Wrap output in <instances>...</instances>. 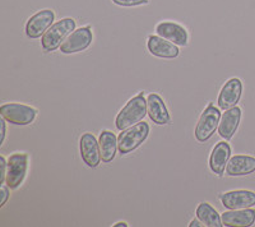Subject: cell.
Returning a JSON list of instances; mask_svg holds the SVG:
<instances>
[{
    "instance_id": "cell-20",
    "label": "cell",
    "mask_w": 255,
    "mask_h": 227,
    "mask_svg": "<svg viewBox=\"0 0 255 227\" xmlns=\"http://www.w3.org/2000/svg\"><path fill=\"white\" fill-rule=\"evenodd\" d=\"M197 217L203 222L204 226L209 227H222V220L221 216L215 208L212 207L209 203H200L197 207Z\"/></svg>"
},
{
    "instance_id": "cell-22",
    "label": "cell",
    "mask_w": 255,
    "mask_h": 227,
    "mask_svg": "<svg viewBox=\"0 0 255 227\" xmlns=\"http://www.w3.org/2000/svg\"><path fill=\"white\" fill-rule=\"evenodd\" d=\"M0 192H1V202H0V207H4V206L6 204V202H8L9 197H10V188L4 183L1 184Z\"/></svg>"
},
{
    "instance_id": "cell-12",
    "label": "cell",
    "mask_w": 255,
    "mask_h": 227,
    "mask_svg": "<svg viewBox=\"0 0 255 227\" xmlns=\"http://www.w3.org/2000/svg\"><path fill=\"white\" fill-rule=\"evenodd\" d=\"M157 35L166 38L177 46H186L189 42V35L186 29L174 22H161L156 27Z\"/></svg>"
},
{
    "instance_id": "cell-19",
    "label": "cell",
    "mask_w": 255,
    "mask_h": 227,
    "mask_svg": "<svg viewBox=\"0 0 255 227\" xmlns=\"http://www.w3.org/2000/svg\"><path fill=\"white\" fill-rule=\"evenodd\" d=\"M100 151H101V160L104 163H109L115 158L118 151V138L115 134L109 130H104L99 138Z\"/></svg>"
},
{
    "instance_id": "cell-4",
    "label": "cell",
    "mask_w": 255,
    "mask_h": 227,
    "mask_svg": "<svg viewBox=\"0 0 255 227\" xmlns=\"http://www.w3.org/2000/svg\"><path fill=\"white\" fill-rule=\"evenodd\" d=\"M0 115L13 125H29L35 121L37 116V110L32 106L18 104V102H10L4 104L0 108Z\"/></svg>"
},
{
    "instance_id": "cell-26",
    "label": "cell",
    "mask_w": 255,
    "mask_h": 227,
    "mask_svg": "<svg viewBox=\"0 0 255 227\" xmlns=\"http://www.w3.org/2000/svg\"><path fill=\"white\" fill-rule=\"evenodd\" d=\"M114 227H127V226H129V225L127 224V222H118V224H115V225H113Z\"/></svg>"
},
{
    "instance_id": "cell-7",
    "label": "cell",
    "mask_w": 255,
    "mask_h": 227,
    "mask_svg": "<svg viewBox=\"0 0 255 227\" xmlns=\"http://www.w3.org/2000/svg\"><path fill=\"white\" fill-rule=\"evenodd\" d=\"M92 31H91L90 27H82L79 29H74L64 40L60 46V51L63 54L81 53L92 44Z\"/></svg>"
},
{
    "instance_id": "cell-8",
    "label": "cell",
    "mask_w": 255,
    "mask_h": 227,
    "mask_svg": "<svg viewBox=\"0 0 255 227\" xmlns=\"http://www.w3.org/2000/svg\"><path fill=\"white\" fill-rule=\"evenodd\" d=\"M54 20H55V14L50 9H45V10L36 13L27 22L26 35L32 40L40 38L52 26Z\"/></svg>"
},
{
    "instance_id": "cell-2",
    "label": "cell",
    "mask_w": 255,
    "mask_h": 227,
    "mask_svg": "<svg viewBox=\"0 0 255 227\" xmlns=\"http://www.w3.org/2000/svg\"><path fill=\"white\" fill-rule=\"evenodd\" d=\"M74 29H76V20L73 18H64L59 20L52 24L41 37V46L47 53L55 51Z\"/></svg>"
},
{
    "instance_id": "cell-9",
    "label": "cell",
    "mask_w": 255,
    "mask_h": 227,
    "mask_svg": "<svg viewBox=\"0 0 255 227\" xmlns=\"http://www.w3.org/2000/svg\"><path fill=\"white\" fill-rule=\"evenodd\" d=\"M79 151L83 162L91 169H95L101 162L100 143L96 140L95 135L91 133L83 134L79 139Z\"/></svg>"
},
{
    "instance_id": "cell-18",
    "label": "cell",
    "mask_w": 255,
    "mask_h": 227,
    "mask_svg": "<svg viewBox=\"0 0 255 227\" xmlns=\"http://www.w3.org/2000/svg\"><path fill=\"white\" fill-rule=\"evenodd\" d=\"M255 171V158L252 156L238 154L230 158L226 166L229 176H245Z\"/></svg>"
},
{
    "instance_id": "cell-23",
    "label": "cell",
    "mask_w": 255,
    "mask_h": 227,
    "mask_svg": "<svg viewBox=\"0 0 255 227\" xmlns=\"http://www.w3.org/2000/svg\"><path fill=\"white\" fill-rule=\"evenodd\" d=\"M0 167H1V171H0V184H4L6 179V171H8V161L3 156L0 157Z\"/></svg>"
},
{
    "instance_id": "cell-15",
    "label": "cell",
    "mask_w": 255,
    "mask_h": 227,
    "mask_svg": "<svg viewBox=\"0 0 255 227\" xmlns=\"http://www.w3.org/2000/svg\"><path fill=\"white\" fill-rule=\"evenodd\" d=\"M241 119V109L238 106L225 110L223 115L221 116L220 125H218V134L225 140H230L234 134L236 133L240 124Z\"/></svg>"
},
{
    "instance_id": "cell-14",
    "label": "cell",
    "mask_w": 255,
    "mask_h": 227,
    "mask_svg": "<svg viewBox=\"0 0 255 227\" xmlns=\"http://www.w3.org/2000/svg\"><path fill=\"white\" fill-rule=\"evenodd\" d=\"M148 116L157 125H167L171 122V117L162 97L157 94H151L147 97Z\"/></svg>"
},
{
    "instance_id": "cell-17",
    "label": "cell",
    "mask_w": 255,
    "mask_h": 227,
    "mask_svg": "<svg viewBox=\"0 0 255 227\" xmlns=\"http://www.w3.org/2000/svg\"><path fill=\"white\" fill-rule=\"evenodd\" d=\"M223 226H252L255 222V210H230L221 215Z\"/></svg>"
},
{
    "instance_id": "cell-10",
    "label": "cell",
    "mask_w": 255,
    "mask_h": 227,
    "mask_svg": "<svg viewBox=\"0 0 255 227\" xmlns=\"http://www.w3.org/2000/svg\"><path fill=\"white\" fill-rule=\"evenodd\" d=\"M243 94V83L239 78H231L223 85L218 95V108L221 110H229L238 105Z\"/></svg>"
},
{
    "instance_id": "cell-16",
    "label": "cell",
    "mask_w": 255,
    "mask_h": 227,
    "mask_svg": "<svg viewBox=\"0 0 255 227\" xmlns=\"http://www.w3.org/2000/svg\"><path fill=\"white\" fill-rule=\"evenodd\" d=\"M230 157H231V148L229 143L218 142L212 149L209 157V167L212 172H215L216 175H222L229 163Z\"/></svg>"
},
{
    "instance_id": "cell-13",
    "label": "cell",
    "mask_w": 255,
    "mask_h": 227,
    "mask_svg": "<svg viewBox=\"0 0 255 227\" xmlns=\"http://www.w3.org/2000/svg\"><path fill=\"white\" fill-rule=\"evenodd\" d=\"M148 50L153 56L162 59H175L179 56L180 50L177 45L172 44L161 36H149L147 42Z\"/></svg>"
},
{
    "instance_id": "cell-21",
    "label": "cell",
    "mask_w": 255,
    "mask_h": 227,
    "mask_svg": "<svg viewBox=\"0 0 255 227\" xmlns=\"http://www.w3.org/2000/svg\"><path fill=\"white\" fill-rule=\"evenodd\" d=\"M113 3L119 6H138L147 4L148 0H113Z\"/></svg>"
},
{
    "instance_id": "cell-5",
    "label": "cell",
    "mask_w": 255,
    "mask_h": 227,
    "mask_svg": "<svg viewBox=\"0 0 255 227\" xmlns=\"http://www.w3.org/2000/svg\"><path fill=\"white\" fill-rule=\"evenodd\" d=\"M221 121V111L213 104H208L200 115V119L195 128V139L199 143H206L212 138L218 129Z\"/></svg>"
},
{
    "instance_id": "cell-11",
    "label": "cell",
    "mask_w": 255,
    "mask_h": 227,
    "mask_svg": "<svg viewBox=\"0 0 255 227\" xmlns=\"http://www.w3.org/2000/svg\"><path fill=\"white\" fill-rule=\"evenodd\" d=\"M221 203L227 210H243L255 206V193L250 190H232L221 195Z\"/></svg>"
},
{
    "instance_id": "cell-25",
    "label": "cell",
    "mask_w": 255,
    "mask_h": 227,
    "mask_svg": "<svg viewBox=\"0 0 255 227\" xmlns=\"http://www.w3.org/2000/svg\"><path fill=\"white\" fill-rule=\"evenodd\" d=\"M202 226H204V224L202 221H200L199 219L193 220V221H191L190 224H189V227H202Z\"/></svg>"
},
{
    "instance_id": "cell-1",
    "label": "cell",
    "mask_w": 255,
    "mask_h": 227,
    "mask_svg": "<svg viewBox=\"0 0 255 227\" xmlns=\"http://www.w3.org/2000/svg\"><path fill=\"white\" fill-rule=\"evenodd\" d=\"M148 114L147 100L144 99L143 92L136 95L131 100L127 102V105L119 111L115 119V126L118 130L123 131L131 126L136 125L138 122L143 121L145 115Z\"/></svg>"
},
{
    "instance_id": "cell-24",
    "label": "cell",
    "mask_w": 255,
    "mask_h": 227,
    "mask_svg": "<svg viewBox=\"0 0 255 227\" xmlns=\"http://www.w3.org/2000/svg\"><path fill=\"white\" fill-rule=\"evenodd\" d=\"M6 120L4 117H1L0 120V129H1V138H0V144H3L4 140H5V134H6Z\"/></svg>"
},
{
    "instance_id": "cell-6",
    "label": "cell",
    "mask_w": 255,
    "mask_h": 227,
    "mask_svg": "<svg viewBox=\"0 0 255 227\" xmlns=\"http://www.w3.org/2000/svg\"><path fill=\"white\" fill-rule=\"evenodd\" d=\"M28 169V154L14 153L8 160L5 184L10 189H18L26 178Z\"/></svg>"
},
{
    "instance_id": "cell-3",
    "label": "cell",
    "mask_w": 255,
    "mask_h": 227,
    "mask_svg": "<svg viewBox=\"0 0 255 227\" xmlns=\"http://www.w3.org/2000/svg\"><path fill=\"white\" fill-rule=\"evenodd\" d=\"M149 135V125L140 121L136 125L125 129L118 137V148L120 154H129L136 148H139Z\"/></svg>"
}]
</instances>
